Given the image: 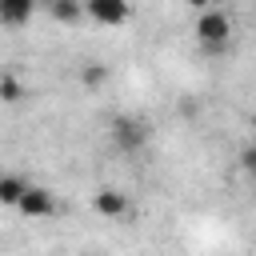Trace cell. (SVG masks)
<instances>
[{
  "label": "cell",
  "mask_w": 256,
  "mask_h": 256,
  "mask_svg": "<svg viewBox=\"0 0 256 256\" xmlns=\"http://www.w3.org/2000/svg\"><path fill=\"white\" fill-rule=\"evenodd\" d=\"M228 36H232L228 12H224V8H204L200 20H196V40H200L208 52H220V48L228 44Z\"/></svg>",
  "instance_id": "6da1fadb"
},
{
  "label": "cell",
  "mask_w": 256,
  "mask_h": 256,
  "mask_svg": "<svg viewBox=\"0 0 256 256\" xmlns=\"http://www.w3.org/2000/svg\"><path fill=\"white\" fill-rule=\"evenodd\" d=\"M84 16L104 24V28H120V24H128L132 4L128 0H84Z\"/></svg>",
  "instance_id": "7a4b0ae2"
},
{
  "label": "cell",
  "mask_w": 256,
  "mask_h": 256,
  "mask_svg": "<svg viewBox=\"0 0 256 256\" xmlns=\"http://www.w3.org/2000/svg\"><path fill=\"white\" fill-rule=\"evenodd\" d=\"M16 208H20L24 216H32V220H36V216H52V212H56V196H52L48 188H40V184H28Z\"/></svg>",
  "instance_id": "3957f363"
},
{
  "label": "cell",
  "mask_w": 256,
  "mask_h": 256,
  "mask_svg": "<svg viewBox=\"0 0 256 256\" xmlns=\"http://www.w3.org/2000/svg\"><path fill=\"white\" fill-rule=\"evenodd\" d=\"M92 208L100 212V216H108V220H116V216H128V192H120V188H100L96 196H92Z\"/></svg>",
  "instance_id": "277c9868"
},
{
  "label": "cell",
  "mask_w": 256,
  "mask_h": 256,
  "mask_svg": "<svg viewBox=\"0 0 256 256\" xmlns=\"http://www.w3.org/2000/svg\"><path fill=\"white\" fill-rule=\"evenodd\" d=\"M36 4L40 0H0V24H8V28L28 24L32 12H36Z\"/></svg>",
  "instance_id": "5b68a950"
},
{
  "label": "cell",
  "mask_w": 256,
  "mask_h": 256,
  "mask_svg": "<svg viewBox=\"0 0 256 256\" xmlns=\"http://www.w3.org/2000/svg\"><path fill=\"white\" fill-rule=\"evenodd\" d=\"M112 136H116V148H124V152H136V148L144 144V128H140L136 120H116Z\"/></svg>",
  "instance_id": "8992f818"
},
{
  "label": "cell",
  "mask_w": 256,
  "mask_h": 256,
  "mask_svg": "<svg viewBox=\"0 0 256 256\" xmlns=\"http://www.w3.org/2000/svg\"><path fill=\"white\" fill-rule=\"evenodd\" d=\"M44 4H48L52 20H60V24H80L84 20V0H44Z\"/></svg>",
  "instance_id": "52a82bcc"
},
{
  "label": "cell",
  "mask_w": 256,
  "mask_h": 256,
  "mask_svg": "<svg viewBox=\"0 0 256 256\" xmlns=\"http://www.w3.org/2000/svg\"><path fill=\"white\" fill-rule=\"evenodd\" d=\"M24 188H28V184H24L20 176H0V204H12V208H16L20 196H24Z\"/></svg>",
  "instance_id": "ba28073f"
},
{
  "label": "cell",
  "mask_w": 256,
  "mask_h": 256,
  "mask_svg": "<svg viewBox=\"0 0 256 256\" xmlns=\"http://www.w3.org/2000/svg\"><path fill=\"white\" fill-rule=\"evenodd\" d=\"M0 100H4V104H20V100H24V84H20L12 72H0Z\"/></svg>",
  "instance_id": "9c48e42d"
},
{
  "label": "cell",
  "mask_w": 256,
  "mask_h": 256,
  "mask_svg": "<svg viewBox=\"0 0 256 256\" xmlns=\"http://www.w3.org/2000/svg\"><path fill=\"white\" fill-rule=\"evenodd\" d=\"M80 80H84V88H100V84L108 80V68H104V64H84V68H80Z\"/></svg>",
  "instance_id": "30bf717a"
},
{
  "label": "cell",
  "mask_w": 256,
  "mask_h": 256,
  "mask_svg": "<svg viewBox=\"0 0 256 256\" xmlns=\"http://www.w3.org/2000/svg\"><path fill=\"white\" fill-rule=\"evenodd\" d=\"M244 164H248V168H256V144H248V148H244Z\"/></svg>",
  "instance_id": "8fae6325"
},
{
  "label": "cell",
  "mask_w": 256,
  "mask_h": 256,
  "mask_svg": "<svg viewBox=\"0 0 256 256\" xmlns=\"http://www.w3.org/2000/svg\"><path fill=\"white\" fill-rule=\"evenodd\" d=\"M188 8H212V0H188Z\"/></svg>",
  "instance_id": "7c38bea8"
},
{
  "label": "cell",
  "mask_w": 256,
  "mask_h": 256,
  "mask_svg": "<svg viewBox=\"0 0 256 256\" xmlns=\"http://www.w3.org/2000/svg\"><path fill=\"white\" fill-rule=\"evenodd\" d=\"M252 128H256V108H252Z\"/></svg>",
  "instance_id": "4fadbf2b"
}]
</instances>
